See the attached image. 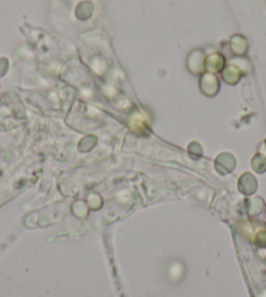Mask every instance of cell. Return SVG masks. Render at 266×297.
<instances>
[{
  "instance_id": "obj_1",
  "label": "cell",
  "mask_w": 266,
  "mask_h": 297,
  "mask_svg": "<svg viewBox=\"0 0 266 297\" xmlns=\"http://www.w3.org/2000/svg\"><path fill=\"white\" fill-rule=\"evenodd\" d=\"M205 52L200 48L193 50L187 57V68L188 71L193 75H200L202 72H205Z\"/></svg>"
},
{
  "instance_id": "obj_2",
  "label": "cell",
  "mask_w": 266,
  "mask_h": 297,
  "mask_svg": "<svg viewBox=\"0 0 266 297\" xmlns=\"http://www.w3.org/2000/svg\"><path fill=\"white\" fill-rule=\"evenodd\" d=\"M200 89L205 95L213 97L220 90V80L214 73L206 72L201 76V80H200Z\"/></svg>"
},
{
  "instance_id": "obj_3",
  "label": "cell",
  "mask_w": 266,
  "mask_h": 297,
  "mask_svg": "<svg viewBox=\"0 0 266 297\" xmlns=\"http://www.w3.org/2000/svg\"><path fill=\"white\" fill-rule=\"evenodd\" d=\"M241 75H243V71H241L235 63H232V61H231L227 67H224V68L222 69L223 80H224L227 84H230V85L237 84V81L240 80Z\"/></svg>"
},
{
  "instance_id": "obj_4",
  "label": "cell",
  "mask_w": 266,
  "mask_h": 297,
  "mask_svg": "<svg viewBox=\"0 0 266 297\" xmlns=\"http://www.w3.org/2000/svg\"><path fill=\"white\" fill-rule=\"evenodd\" d=\"M224 68V57L222 56L218 52H214V54L209 55L205 60V71L209 73H214L216 75L217 72H221Z\"/></svg>"
},
{
  "instance_id": "obj_5",
  "label": "cell",
  "mask_w": 266,
  "mask_h": 297,
  "mask_svg": "<svg viewBox=\"0 0 266 297\" xmlns=\"http://www.w3.org/2000/svg\"><path fill=\"white\" fill-rule=\"evenodd\" d=\"M230 48L235 55L241 56L248 50V41H247L245 37L240 36V34H235V36L231 37Z\"/></svg>"
},
{
  "instance_id": "obj_6",
  "label": "cell",
  "mask_w": 266,
  "mask_h": 297,
  "mask_svg": "<svg viewBox=\"0 0 266 297\" xmlns=\"http://www.w3.org/2000/svg\"><path fill=\"white\" fill-rule=\"evenodd\" d=\"M256 179L251 173H244L240 179V189L241 192H244L245 194H251L256 190Z\"/></svg>"
},
{
  "instance_id": "obj_7",
  "label": "cell",
  "mask_w": 266,
  "mask_h": 297,
  "mask_svg": "<svg viewBox=\"0 0 266 297\" xmlns=\"http://www.w3.org/2000/svg\"><path fill=\"white\" fill-rule=\"evenodd\" d=\"M93 4L89 0H85V1H81V3L77 5L76 8V16L80 18V20H88V18L93 14Z\"/></svg>"
},
{
  "instance_id": "obj_8",
  "label": "cell",
  "mask_w": 266,
  "mask_h": 297,
  "mask_svg": "<svg viewBox=\"0 0 266 297\" xmlns=\"http://www.w3.org/2000/svg\"><path fill=\"white\" fill-rule=\"evenodd\" d=\"M252 167L259 173H263L266 171V158L261 154H257L252 159Z\"/></svg>"
},
{
  "instance_id": "obj_9",
  "label": "cell",
  "mask_w": 266,
  "mask_h": 297,
  "mask_svg": "<svg viewBox=\"0 0 266 297\" xmlns=\"http://www.w3.org/2000/svg\"><path fill=\"white\" fill-rule=\"evenodd\" d=\"M263 147H265V149H266V141H265V142H264V146Z\"/></svg>"
}]
</instances>
